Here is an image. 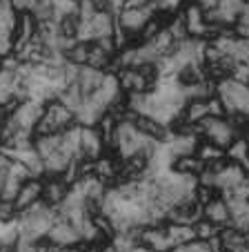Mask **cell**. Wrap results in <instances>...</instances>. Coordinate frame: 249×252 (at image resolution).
<instances>
[{
	"label": "cell",
	"instance_id": "9a60e30c",
	"mask_svg": "<svg viewBox=\"0 0 249 252\" xmlns=\"http://www.w3.org/2000/svg\"><path fill=\"white\" fill-rule=\"evenodd\" d=\"M243 11H245V0H218V5L214 7L216 20L222 27H234Z\"/></svg>",
	"mask_w": 249,
	"mask_h": 252
},
{
	"label": "cell",
	"instance_id": "8992f818",
	"mask_svg": "<svg viewBox=\"0 0 249 252\" xmlns=\"http://www.w3.org/2000/svg\"><path fill=\"white\" fill-rule=\"evenodd\" d=\"M154 14H156V7L154 5H147V7H125V9L116 16V20H118V27L127 33L132 40H136V43H138V33H140L142 27H145V25L154 18Z\"/></svg>",
	"mask_w": 249,
	"mask_h": 252
},
{
	"label": "cell",
	"instance_id": "8fae6325",
	"mask_svg": "<svg viewBox=\"0 0 249 252\" xmlns=\"http://www.w3.org/2000/svg\"><path fill=\"white\" fill-rule=\"evenodd\" d=\"M103 154H107V148L103 143V136L96 127H80V158L96 161Z\"/></svg>",
	"mask_w": 249,
	"mask_h": 252
},
{
	"label": "cell",
	"instance_id": "4fadbf2b",
	"mask_svg": "<svg viewBox=\"0 0 249 252\" xmlns=\"http://www.w3.org/2000/svg\"><path fill=\"white\" fill-rule=\"evenodd\" d=\"M202 219L212 221L214 225H218V228H227V225H231V210H229V203H227L225 199H222L221 194H216L209 203L202 205Z\"/></svg>",
	"mask_w": 249,
	"mask_h": 252
},
{
	"label": "cell",
	"instance_id": "7a4b0ae2",
	"mask_svg": "<svg viewBox=\"0 0 249 252\" xmlns=\"http://www.w3.org/2000/svg\"><path fill=\"white\" fill-rule=\"evenodd\" d=\"M198 127H200V136L205 138V141L214 143V145H218V148H222V150H227L231 143L240 136L234 125L229 123L227 116H207Z\"/></svg>",
	"mask_w": 249,
	"mask_h": 252
},
{
	"label": "cell",
	"instance_id": "603a6c76",
	"mask_svg": "<svg viewBox=\"0 0 249 252\" xmlns=\"http://www.w3.org/2000/svg\"><path fill=\"white\" fill-rule=\"evenodd\" d=\"M111 63H113V56L107 52V49H103L98 43H91L89 45V61H87V67L109 71V69H111Z\"/></svg>",
	"mask_w": 249,
	"mask_h": 252
},
{
	"label": "cell",
	"instance_id": "4dcf8cb0",
	"mask_svg": "<svg viewBox=\"0 0 249 252\" xmlns=\"http://www.w3.org/2000/svg\"><path fill=\"white\" fill-rule=\"evenodd\" d=\"M96 11H100L98 9V5H96L94 0H78V18L85 23V20H89V18H94V14Z\"/></svg>",
	"mask_w": 249,
	"mask_h": 252
},
{
	"label": "cell",
	"instance_id": "7402d4cb",
	"mask_svg": "<svg viewBox=\"0 0 249 252\" xmlns=\"http://www.w3.org/2000/svg\"><path fill=\"white\" fill-rule=\"evenodd\" d=\"M180 116H183L187 123H192V125H200L202 121L209 116L207 100H187L185 107H183V112H180Z\"/></svg>",
	"mask_w": 249,
	"mask_h": 252
},
{
	"label": "cell",
	"instance_id": "44dd1931",
	"mask_svg": "<svg viewBox=\"0 0 249 252\" xmlns=\"http://www.w3.org/2000/svg\"><path fill=\"white\" fill-rule=\"evenodd\" d=\"M56 100H60L62 105H65V107H69L71 112H78V107L83 103H85V94H83V92H80V87H78V83H67L65 87H62L60 92H58V98Z\"/></svg>",
	"mask_w": 249,
	"mask_h": 252
},
{
	"label": "cell",
	"instance_id": "5bb4252c",
	"mask_svg": "<svg viewBox=\"0 0 249 252\" xmlns=\"http://www.w3.org/2000/svg\"><path fill=\"white\" fill-rule=\"evenodd\" d=\"M69 192H71V186H67L62 181V176H45L43 179V201L49 208L56 210L67 199Z\"/></svg>",
	"mask_w": 249,
	"mask_h": 252
},
{
	"label": "cell",
	"instance_id": "8d00e7d4",
	"mask_svg": "<svg viewBox=\"0 0 249 252\" xmlns=\"http://www.w3.org/2000/svg\"><path fill=\"white\" fill-rule=\"evenodd\" d=\"M71 252H100V246H89V243H80L76 250Z\"/></svg>",
	"mask_w": 249,
	"mask_h": 252
},
{
	"label": "cell",
	"instance_id": "d4e9b609",
	"mask_svg": "<svg viewBox=\"0 0 249 252\" xmlns=\"http://www.w3.org/2000/svg\"><path fill=\"white\" fill-rule=\"evenodd\" d=\"M89 45L91 43H87V40H76L69 47V52L65 54V61L69 63V65L85 67L87 61H89Z\"/></svg>",
	"mask_w": 249,
	"mask_h": 252
},
{
	"label": "cell",
	"instance_id": "1f68e13d",
	"mask_svg": "<svg viewBox=\"0 0 249 252\" xmlns=\"http://www.w3.org/2000/svg\"><path fill=\"white\" fill-rule=\"evenodd\" d=\"M185 0H156V11H163V14H176L178 7L183 5Z\"/></svg>",
	"mask_w": 249,
	"mask_h": 252
},
{
	"label": "cell",
	"instance_id": "9c48e42d",
	"mask_svg": "<svg viewBox=\"0 0 249 252\" xmlns=\"http://www.w3.org/2000/svg\"><path fill=\"white\" fill-rule=\"evenodd\" d=\"M43 114H45V103H40V100H36V98H25L14 107L9 119L14 121L20 129L33 134V127H36L38 121L43 119Z\"/></svg>",
	"mask_w": 249,
	"mask_h": 252
},
{
	"label": "cell",
	"instance_id": "f6af8a7d",
	"mask_svg": "<svg viewBox=\"0 0 249 252\" xmlns=\"http://www.w3.org/2000/svg\"><path fill=\"white\" fill-rule=\"evenodd\" d=\"M245 5H249V0H245Z\"/></svg>",
	"mask_w": 249,
	"mask_h": 252
},
{
	"label": "cell",
	"instance_id": "ba28073f",
	"mask_svg": "<svg viewBox=\"0 0 249 252\" xmlns=\"http://www.w3.org/2000/svg\"><path fill=\"white\" fill-rule=\"evenodd\" d=\"M47 241L52 243V246H56L58 250H76V248L83 243V239H80L78 228H76L71 221L58 217V212H56V221H54L52 230H49V234H47Z\"/></svg>",
	"mask_w": 249,
	"mask_h": 252
},
{
	"label": "cell",
	"instance_id": "52a82bcc",
	"mask_svg": "<svg viewBox=\"0 0 249 252\" xmlns=\"http://www.w3.org/2000/svg\"><path fill=\"white\" fill-rule=\"evenodd\" d=\"M118 83H120L122 94H147V92H154L156 87V78L145 74L140 67H127V69H120L116 74Z\"/></svg>",
	"mask_w": 249,
	"mask_h": 252
},
{
	"label": "cell",
	"instance_id": "c3c4849f",
	"mask_svg": "<svg viewBox=\"0 0 249 252\" xmlns=\"http://www.w3.org/2000/svg\"><path fill=\"white\" fill-rule=\"evenodd\" d=\"M14 252H16V250H14Z\"/></svg>",
	"mask_w": 249,
	"mask_h": 252
},
{
	"label": "cell",
	"instance_id": "836d02e7",
	"mask_svg": "<svg viewBox=\"0 0 249 252\" xmlns=\"http://www.w3.org/2000/svg\"><path fill=\"white\" fill-rule=\"evenodd\" d=\"M9 2L16 14H23V11H33V7H36L40 0H9Z\"/></svg>",
	"mask_w": 249,
	"mask_h": 252
},
{
	"label": "cell",
	"instance_id": "d6986e66",
	"mask_svg": "<svg viewBox=\"0 0 249 252\" xmlns=\"http://www.w3.org/2000/svg\"><path fill=\"white\" fill-rule=\"evenodd\" d=\"M169 170L176 172V174L183 176H200V172L205 170V163L196 157V154H189V157H178L169 163Z\"/></svg>",
	"mask_w": 249,
	"mask_h": 252
},
{
	"label": "cell",
	"instance_id": "7bdbcfd3",
	"mask_svg": "<svg viewBox=\"0 0 249 252\" xmlns=\"http://www.w3.org/2000/svg\"><path fill=\"white\" fill-rule=\"evenodd\" d=\"M54 252H71V250H54Z\"/></svg>",
	"mask_w": 249,
	"mask_h": 252
},
{
	"label": "cell",
	"instance_id": "7dc6e473",
	"mask_svg": "<svg viewBox=\"0 0 249 252\" xmlns=\"http://www.w3.org/2000/svg\"><path fill=\"white\" fill-rule=\"evenodd\" d=\"M176 252H178V250H176Z\"/></svg>",
	"mask_w": 249,
	"mask_h": 252
},
{
	"label": "cell",
	"instance_id": "5b68a950",
	"mask_svg": "<svg viewBox=\"0 0 249 252\" xmlns=\"http://www.w3.org/2000/svg\"><path fill=\"white\" fill-rule=\"evenodd\" d=\"M116 16L107 9H100L94 14V18L85 20V23L80 25V33H78V40H87V43H96L100 38H109L113 36L116 32Z\"/></svg>",
	"mask_w": 249,
	"mask_h": 252
},
{
	"label": "cell",
	"instance_id": "d590c367",
	"mask_svg": "<svg viewBox=\"0 0 249 252\" xmlns=\"http://www.w3.org/2000/svg\"><path fill=\"white\" fill-rule=\"evenodd\" d=\"M192 2H196L198 7H202V9H214V7L218 5V0H192Z\"/></svg>",
	"mask_w": 249,
	"mask_h": 252
},
{
	"label": "cell",
	"instance_id": "e575fe53",
	"mask_svg": "<svg viewBox=\"0 0 249 252\" xmlns=\"http://www.w3.org/2000/svg\"><path fill=\"white\" fill-rule=\"evenodd\" d=\"M178 252H214V250L209 248V243H205V241H194V243H189V246L180 248Z\"/></svg>",
	"mask_w": 249,
	"mask_h": 252
},
{
	"label": "cell",
	"instance_id": "30bf717a",
	"mask_svg": "<svg viewBox=\"0 0 249 252\" xmlns=\"http://www.w3.org/2000/svg\"><path fill=\"white\" fill-rule=\"evenodd\" d=\"M138 246L147 248L149 252H176V246L171 243L167 228L163 225H147L138 230Z\"/></svg>",
	"mask_w": 249,
	"mask_h": 252
},
{
	"label": "cell",
	"instance_id": "ffe728a7",
	"mask_svg": "<svg viewBox=\"0 0 249 252\" xmlns=\"http://www.w3.org/2000/svg\"><path fill=\"white\" fill-rule=\"evenodd\" d=\"M167 234H169L171 243L176 246V250L189 246V243L196 241V232H194V225H185V223H165Z\"/></svg>",
	"mask_w": 249,
	"mask_h": 252
},
{
	"label": "cell",
	"instance_id": "277c9868",
	"mask_svg": "<svg viewBox=\"0 0 249 252\" xmlns=\"http://www.w3.org/2000/svg\"><path fill=\"white\" fill-rule=\"evenodd\" d=\"M147 143V136H142L136 127H134L129 121H120L116 132V143H113V152L120 161H127V158L136 157Z\"/></svg>",
	"mask_w": 249,
	"mask_h": 252
},
{
	"label": "cell",
	"instance_id": "bcb514c9",
	"mask_svg": "<svg viewBox=\"0 0 249 252\" xmlns=\"http://www.w3.org/2000/svg\"><path fill=\"white\" fill-rule=\"evenodd\" d=\"M247 87H249V81H247Z\"/></svg>",
	"mask_w": 249,
	"mask_h": 252
},
{
	"label": "cell",
	"instance_id": "60d3db41",
	"mask_svg": "<svg viewBox=\"0 0 249 252\" xmlns=\"http://www.w3.org/2000/svg\"><path fill=\"white\" fill-rule=\"evenodd\" d=\"M132 252H149V250H147V248H142V246H136Z\"/></svg>",
	"mask_w": 249,
	"mask_h": 252
},
{
	"label": "cell",
	"instance_id": "3957f363",
	"mask_svg": "<svg viewBox=\"0 0 249 252\" xmlns=\"http://www.w3.org/2000/svg\"><path fill=\"white\" fill-rule=\"evenodd\" d=\"M216 96L221 98L222 107L229 116L236 112H245L249 100V87L245 83L236 81V78H225V81L216 83Z\"/></svg>",
	"mask_w": 249,
	"mask_h": 252
},
{
	"label": "cell",
	"instance_id": "6da1fadb",
	"mask_svg": "<svg viewBox=\"0 0 249 252\" xmlns=\"http://www.w3.org/2000/svg\"><path fill=\"white\" fill-rule=\"evenodd\" d=\"M54 221H56V210L49 208L45 201H38L29 210L18 214L16 225H18V234L25 241H43L47 239L49 230H52Z\"/></svg>",
	"mask_w": 249,
	"mask_h": 252
},
{
	"label": "cell",
	"instance_id": "cb8c5ba5",
	"mask_svg": "<svg viewBox=\"0 0 249 252\" xmlns=\"http://www.w3.org/2000/svg\"><path fill=\"white\" fill-rule=\"evenodd\" d=\"M196 157L200 158L205 165H212V163L225 158V150L214 145V143H209V141H205V138H200V143H198V148H196Z\"/></svg>",
	"mask_w": 249,
	"mask_h": 252
},
{
	"label": "cell",
	"instance_id": "ab89813d",
	"mask_svg": "<svg viewBox=\"0 0 249 252\" xmlns=\"http://www.w3.org/2000/svg\"><path fill=\"white\" fill-rule=\"evenodd\" d=\"M100 252H118V250L111 246V241H107V243H103V246H100Z\"/></svg>",
	"mask_w": 249,
	"mask_h": 252
},
{
	"label": "cell",
	"instance_id": "f35d334b",
	"mask_svg": "<svg viewBox=\"0 0 249 252\" xmlns=\"http://www.w3.org/2000/svg\"><path fill=\"white\" fill-rule=\"evenodd\" d=\"M238 25H245V27H249V5H245V11L240 14Z\"/></svg>",
	"mask_w": 249,
	"mask_h": 252
},
{
	"label": "cell",
	"instance_id": "f1b7e54d",
	"mask_svg": "<svg viewBox=\"0 0 249 252\" xmlns=\"http://www.w3.org/2000/svg\"><path fill=\"white\" fill-rule=\"evenodd\" d=\"M33 18H36V23H54L56 18V7H54V0H40L36 7H33Z\"/></svg>",
	"mask_w": 249,
	"mask_h": 252
},
{
	"label": "cell",
	"instance_id": "b9f144b4",
	"mask_svg": "<svg viewBox=\"0 0 249 252\" xmlns=\"http://www.w3.org/2000/svg\"><path fill=\"white\" fill-rule=\"evenodd\" d=\"M5 61H7L5 56H0V71H2V67H5Z\"/></svg>",
	"mask_w": 249,
	"mask_h": 252
},
{
	"label": "cell",
	"instance_id": "74e56055",
	"mask_svg": "<svg viewBox=\"0 0 249 252\" xmlns=\"http://www.w3.org/2000/svg\"><path fill=\"white\" fill-rule=\"evenodd\" d=\"M154 5V0H127V7H147Z\"/></svg>",
	"mask_w": 249,
	"mask_h": 252
},
{
	"label": "cell",
	"instance_id": "2e32d148",
	"mask_svg": "<svg viewBox=\"0 0 249 252\" xmlns=\"http://www.w3.org/2000/svg\"><path fill=\"white\" fill-rule=\"evenodd\" d=\"M245 179H249L247 172H245L243 167L238 165V163L227 161V165L216 174V190L222 194V192H227V190H231V188H236L240 181H245Z\"/></svg>",
	"mask_w": 249,
	"mask_h": 252
},
{
	"label": "cell",
	"instance_id": "83f0119b",
	"mask_svg": "<svg viewBox=\"0 0 249 252\" xmlns=\"http://www.w3.org/2000/svg\"><path fill=\"white\" fill-rule=\"evenodd\" d=\"M167 29H169V33L174 36L176 43H183V40L189 38L187 23H185V18H183V11H176V14L169 16V20H167Z\"/></svg>",
	"mask_w": 249,
	"mask_h": 252
},
{
	"label": "cell",
	"instance_id": "ac0fdd59",
	"mask_svg": "<svg viewBox=\"0 0 249 252\" xmlns=\"http://www.w3.org/2000/svg\"><path fill=\"white\" fill-rule=\"evenodd\" d=\"M118 125H120V116L113 114V112H105V114L100 116V121L96 123V129H98L100 136H103V143H105V148H107V152L113 150Z\"/></svg>",
	"mask_w": 249,
	"mask_h": 252
},
{
	"label": "cell",
	"instance_id": "7c38bea8",
	"mask_svg": "<svg viewBox=\"0 0 249 252\" xmlns=\"http://www.w3.org/2000/svg\"><path fill=\"white\" fill-rule=\"evenodd\" d=\"M38 201H43V179H29L20 186L18 194L14 199V208L20 214L25 210H29L31 205H36Z\"/></svg>",
	"mask_w": 249,
	"mask_h": 252
},
{
	"label": "cell",
	"instance_id": "f546056e",
	"mask_svg": "<svg viewBox=\"0 0 249 252\" xmlns=\"http://www.w3.org/2000/svg\"><path fill=\"white\" fill-rule=\"evenodd\" d=\"M194 232H196V241H212L214 237H218V232H221V228L218 225H214L212 221L207 219H198L196 223H194Z\"/></svg>",
	"mask_w": 249,
	"mask_h": 252
},
{
	"label": "cell",
	"instance_id": "ee69618b",
	"mask_svg": "<svg viewBox=\"0 0 249 252\" xmlns=\"http://www.w3.org/2000/svg\"><path fill=\"white\" fill-rule=\"evenodd\" d=\"M0 2H9V0H0Z\"/></svg>",
	"mask_w": 249,
	"mask_h": 252
},
{
	"label": "cell",
	"instance_id": "4316f807",
	"mask_svg": "<svg viewBox=\"0 0 249 252\" xmlns=\"http://www.w3.org/2000/svg\"><path fill=\"white\" fill-rule=\"evenodd\" d=\"M80 25H83V20L78 18V14H67V16H62V18H58V33L67 36V38L78 40Z\"/></svg>",
	"mask_w": 249,
	"mask_h": 252
},
{
	"label": "cell",
	"instance_id": "e0dca14e",
	"mask_svg": "<svg viewBox=\"0 0 249 252\" xmlns=\"http://www.w3.org/2000/svg\"><path fill=\"white\" fill-rule=\"evenodd\" d=\"M105 76H107V71L94 69V67H87L85 65V67H80V69H78V78H76V83H78L80 92H83V94H85V98H87V96H91L100 85H103Z\"/></svg>",
	"mask_w": 249,
	"mask_h": 252
},
{
	"label": "cell",
	"instance_id": "d6a6232c",
	"mask_svg": "<svg viewBox=\"0 0 249 252\" xmlns=\"http://www.w3.org/2000/svg\"><path fill=\"white\" fill-rule=\"evenodd\" d=\"M207 110H209V116H227L225 107H222L221 98H218L216 94H214L212 98H207Z\"/></svg>",
	"mask_w": 249,
	"mask_h": 252
},
{
	"label": "cell",
	"instance_id": "484cf974",
	"mask_svg": "<svg viewBox=\"0 0 249 252\" xmlns=\"http://www.w3.org/2000/svg\"><path fill=\"white\" fill-rule=\"evenodd\" d=\"M225 158L231 163H245L249 158V141L245 136H238L234 143H231L229 148L225 150Z\"/></svg>",
	"mask_w": 249,
	"mask_h": 252
}]
</instances>
